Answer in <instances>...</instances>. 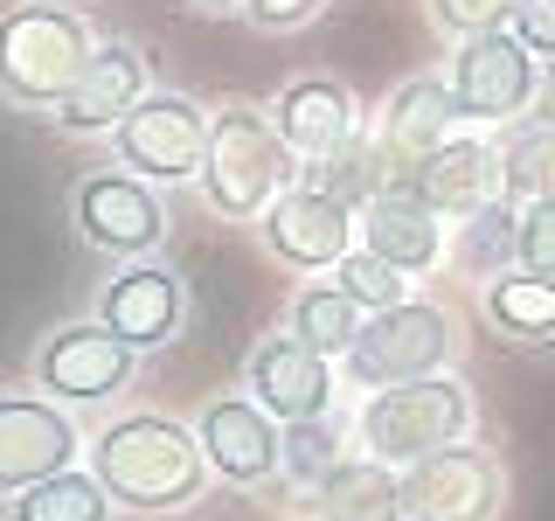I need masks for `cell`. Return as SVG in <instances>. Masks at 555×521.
I'll return each mask as SVG.
<instances>
[{
  "label": "cell",
  "mask_w": 555,
  "mask_h": 521,
  "mask_svg": "<svg viewBox=\"0 0 555 521\" xmlns=\"http://www.w3.org/2000/svg\"><path fill=\"white\" fill-rule=\"evenodd\" d=\"M83 466V431L69 404L42 390H0V500Z\"/></svg>",
  "instance_id": "8fae6325"
},
{
  "label": "cell",
  "mask_w": 555,
  "mask_h": 521,
  "mask_svg": "<svg viewBox=\"0 0 555 521\" xmlns=\"http://www.w3.org/2000/svg\"><path fill=\"white\" fill-rule=\"evenodd\" d=\"M514 223H520V208H514L507 195H500L493 208H479V216H465V223H459V243H451V265L473 271L479 285H486L493 271H507V265H514Z\"/></svg>",
  "instance_id": "484cf974"
},
{
  "label": "cell",
  "mask_w": 555,
  "mask_h": 521,
  "mask_svg": "<svg viewBox=\"0 0 555 521\" xmlns=\"http://www.w3.org/2000/svg\"><path fill=\"white\" fill-rule=\"evenodd\" d=\"M430 22H438L451 42H465V35H486V28H507L514 22V0H424Z\"/></svg>",
  "instance_id": "f546056e"
},
{
  "label": "cell",
  "mask_w": 555,
  "mask_h": 521,
  "mask_svg": "<svg viewBox=\"0 0 555 521\" xmlns=\"http://www.w3.org/2000/svg\"><path fill=\"white\" fill-rule=\"evenodd\" d=\"M83 466L104 480V494L132 514H173L208 486V459L195 424L160 410H126L83 445Z\"/></svg>",
  "instance_id": "6da1fadb"
},
{
  "label": "cell",
  "mask_w": 555,
  "mask_h": 521,
  "mask_svg": "<svg viewBox=\"0 0 555 521\" xmlns=\"http://www.w3.org/2000/svg\"><path fill=\"white\" fill-rule=\"evenodd\" d=\"M459 98H451V84L444 77H410V84H396L389 98H382V112H375V153H382V167H416L424 153H438L444 139H459Z\"/></svg>",
  "instance_id": "ffe728a7"
},
{
  "label": "cell",
  "mask_w": 555,
  "mask_h": 521,
  "mask_svg": "<svg viewBox=\"0 0 555 521\" xmlns=\"http://www.w3.org/2000/svg\"><path fill=\"white\" fill-rule=\"evenodd\" d=\"M257 237L285 271H334L347 251L361 243V202H347L340 188L326 181H292L264 216H257Z\"/></svg>",
  "instance_id": "30bf717a"
},
{
  "label": "cell",
  "mask_w": 555,
  "mask_h": 521,
  "mask_svg": "<svg viewBox=\"0 0 555 521\" xmlns=\"http://www.w3.org/2000/svg\"><path fill=\"white\" fill-rule=\"evenodd\" d=\"M208 126H216V112H208L202 98H188V91H160V84H153V91L126 112V126L112 132V161H118V167H132V174H146L153 188L202 181Z\"/></svg>",
  "instance_id": "52a82bcc"
},
{
  "label": "cell",
  "mask_w": 555,
  "mask_h": 521,
  "mask_svg": "<svg viewBox=\"0 0 555 521\" xmlns=\"http://www.w3.org/2000/svg\"><path fill=\"white\" fill-rule=\"evenodd\" d=\"M28 376H35L42 396H56L69 410L77 404H118V396L132 390V376H139V347H126L91 313V320L49 327V334L35 341V355H28Z\"/></svg>",
  "instance_id": "9c48e42d"
},
{
  "label": "cell",
  "mask_w": 555,
  "mask_h": 521,
  "mask_svg": "<svg viewBox=\"0 0 555 521\" xmlns=\"http://www.w3.org/2000/svg\"><path fill=\"white\" fill-rule=\"evenodd\" d=\"M396 521H410V514H396Z\"/></svg>",
  "instance_id": "836d02e7"
},
{
  "label": "cell",
  "mask_w": 555,
  "mask_h": 521,
  "mask_svg": "<svg viewBox=\"0 0 555 521\" xmlns=\"http://www.w3.org/2000/svg\"><path fill=\"white\" fill-rule=\"evenodd\" d=\"M188 8H202V14H243V0H188Z\"/></svg>",
  "instance_id": "d6a6232c"
},
{
  "label": "cell",
  "mask_w": 555,
  "mask_h": 521,
  "mask_svg": "<svg viewBox=\"0 0 555 521\" xmlns=\"http://www.w3.org/2000/svg\"><path fill=\"white\" fill-rule=\"evenodd\" d=\"M118 500L104 494V480L91 466H69V473L28 486V494L8 500V521H112Z\"/></svg>",
  "instance_id": "cb8c5ba5"
},
{
  "label": "cell",
  "mask_w": 555,
  "mask_h": 521,
  "mask_svg": "<svg viewBox=\"0 0 555 521\" xmlns=\"http://www.w3.org/2000/svg\"><path fill=\"white\" fill-rule=\"evenodd\" d=\"M98 56V28L63 0H14L0 14V104L14 112H63Z\"/></svg>",
  "instance_id": "7a4b0ae2"
},
{
  "label": "cell",
  "mask_w": 555,
  "mask_h": 521,
  "mask_svg": "<svg viewBox=\"0 0 555 521\" xmlns=\"http://www.w3.org/2000/svg\"><path fill=\"white\" fill-rule=\"evenodd\" d=\"M146 91H153V84H146V49L126 42V35H112V42H98L83 84L63 98L56 132H69V139H112Z\"/></svg>",
  "instance_id": "ac0fdd59"
},
{
  "label": "cell",
  "mask_w": 555,
  "mask_h": 521,
  "mask_svg": "<svg viewBox=\"0 0 555 521\" xmlns=\"http://www.w3.org/2000/svg\"><path fill=\"white\" fill-rule=\"evenodd\" d=\"M514 265L555 278V195L520 202V223H514Z\"/></svg>",
  "instance_id": "f1b7e54d"
},
{
  "label": "cell",
  "mask_w": 555,
  "mask_h": 521,
  "mask_svg": "<svg viewBox=\"0 0 555 521\" xmlns=\"http://www.w3.org/2000/svg\"><path fill=\"white\" fill-rule=\"evenodd\" d=\"M326 14V0H243V22L264 28V35H292V28H312Z\"/></svg>",
  "instance_id": "4dcf8cb0"
},
{
  "label": "cell",
  "mask_w": 555,
  "mask_h": 521,
  "mask_svg": "<svg viewBox=\"0 0 555 521\" xmlns=\"http://www.w3.org/2000/svg\"><path fill=\"white\" fill-rule=\"evenodd\" d=\"M451 355H459V320L438 300H416L410 292L403 306H382L361 320V334L340 355V369L354 390H396V382L444 376Z\"/></svg>",
  "instance_id": "5b68a950"
},
{
  "label": "cell",
  "mask_w": 555,
  "mask_h": 521,
  "mask_svg": "<svg viewBox=\"0 0 555 521\" xmlns=\"http://www.w3.org/2000/svg\"><path fill=\"white\" fill-rule=\"evenodd\" d=\"M69 230L83 251L104 265H132V257H160L167 243V195L132 167H91L69 188Z\"/></svg>",
  "instance_id": "8992f818"
},
{
  "label": "cell",
  "mask_w": 555,
  "mask_h": 521,
  "mask_svg": "<svg viewBox=\"0 0 555 521\" xmlns=\"http://www.w3.org/2000/svg\"><path fill=\"white\" fill-rule=\"evenodd\" d=\"M195 439H202V459L222 486H264L285 473V424L257 404L250 390L243 396H208L202 417H195Z\"/></svg>",
  "instance_id": "4fadbf2b"
},
{
  "label": "cell",
  "mask_w": 555,
  "mask_h": 521,
  "mask_svg": "<svg viewBox=\"0 0 555 521\" xmlns=\"http://www.w3.org/2000/svg\"><path fill=\"white\" fill-rule=\"evenodd\" d=\"M243 390L264 404L278 424H306V417H334V396H340V376H334V355H320L312 341L285 334H264L243 361Z\"/></svg>",
  "instance_id": "9a60e30c"
},
{
  "label": "cell",
  "mask_w": 555,
  "mask_h": 521,
  "mask_svg": "<svg viewBox=\"0 0 555 521\" xmlns=\"http://www.w3.org/2000/svg\"><path fill=\"white\" fill-rule=\"evenodd\" d=\"M479 313L514 347H555V278L542 271H520V265L493 271L479 285Z\"/></svg>",
  "instance_id": "44dd1931"
},
{
  "label": "cell",
  "mask_w": 555,
  "mask_h": 521,
  "mask_svg": "<svg viewBox=\"0 0 555 521\" xmlns=\"http://www.w3.org/2000/svg\"><path fill=\"white\" fill-rule=\"evenodd\" d=\"M507 28H514L542 63H555V0H514V22H507Z\"/></svg>",
  "instance_id": "1f68e13d"
},
{
  "label": "cell",
  "mask_w": 555,
  "mask_h": 521,
  "mask_svg": "<svg viewBox=\"0 0 555 521\" xmlns=\"http://www.w3.org/2000/svg\"><path fill=\"white\" fill-rule=\"evenodd\" d=\"M299 153L285 147L271 112L257 104H222L208 126V161H202V202L222 223H257L264 208L299 181Z\"/></svg>",
  "instance_id": "3957f363"
},
{
  "label": "cell",
  "mask_w": 555,
  "mask_h": 521,
  "mask_svg": "<svg viewBox=\"0 0 555 521\" xmlns=\"http://www.w3.org/2000/svg\"><path fill=\"white\" fill-rule=\"evenodd\" d=\"M334 285H340L361 313H382V306H403L416 278H410V271H396L389 257H375V251H361V243H354V251H347L340 265H334Z\"/></svg>",
  "instance_id": "83f0119b"
},
{
  "label": "cell",
  "mask_w": 555,
  "mask_h": 521,
  "mask_svg": "<svg viewBox=\"0 0 555 521\" xmlns=\"http://www.w3.org/2000/svg\"><path fill=\"white\" fill-rule=\"evenodd\" d=\"M98 320L112 327L126 347H167L181 341L188 327V278L167 265V257H132V265H112L98 292Z\"/></svg>",
  "instance_id": "5bb4252c"
},
{
  "label": "cell",
  "mask_w": 555,
  "mask_h": 521,
  "mask_svg": "<svg viewBox=\"0 0 555 521\" xmlns=\"http://www.w3.org/2000/svg\"><path fill=\"white\" fill-rule=\"evenodd\" d=\"M403 181H410L430 208H438L444 223H465V216H479V208H493L500 195H507L500 147H493V139H473V132L444 139L438 153H424V161H416Z\"/></svg>",
  "instance_id": "d6986e66"
},
{
  "label": "cell",
  "mask_w": 555,
  "mask_h": 521,
  "mask_svg": "<svg viewBox=\"0 0 555 521\" xmlns=\"http://www.w3.org/2000/svg\"><path fill=\"white\" fill-rule=\"evenodd\" d=\"M347 459V431L340 417H306V424H285V480L292 486H320L334 466Z\"/></svg>",
  "instance_id": "4316f807"
},
{
  "label": "cell",
  "mask_w": 555,
  "mask_h": 521,
  "mask_svg": "<svg viewBox=\"0 0 555 521\" xmlns=\"http://www.w3.org/2000/svg\"><path fill=\"white\" fill-rule=\"evenodd\" d=\"M271 118H278L285 147L299 153L306 167H326V161H340V153H354L361 139H369V112H361V98L347 91L340 77H326V69L292 77L285 91L271 98Z\"/></svg>",
  "instance_id": "2e32d148"
},
{
  "label": "cell",
  "mask_w": 555,
  "mask_h": 521,
  "mask_svg": "<svg viewBox=\"0 0 555 521\" xmlns=\"http://www.w3.org/2000/svg\"><path fill=\"white\" fill-rule=\"evenodd\" d=\"M542 56H534L528 42H520L514 28H486V35H465V42H451V98H459V112L473 118V126H514V118L534 112V98H542Z\"/></svg>",
  "instance_id": "ba28073f"
},
{
  "label": "cell",
  "mask_w": 555,
  "mask_h": 521,
  "mask_svg": "<svg viewBox=\"0 0 555 521\" xmlns=\"http://www.w3.org/2000/svg\"><path fill=\"white\" fill-rule=\"evenodd\" d=\"M473 390H465V376H424V382H396V390H369L354 410V445L369 452L382 466H416L430 459V452L444 445H465L473 439Z\"/></svg>",
  "instance_id": "277c9868"
},
{
  "label": "cell",
  "mask_w": 555,
  "mask_h": 521,
  "mask_svg": "<svg viewBox=\"0 0 555 521\" xmlns=\"http://www.w3.org/2000/svg\"><path fill=\"white\" fill-rule=\"evenodd\" d=\"M500 174H507V202L555 195V112H528L500 132Z\"/></svg>",
  "instance_id": "603a6c76"
},
{
  "label": "cell",
  "mask_w": 555,
  "mask_h": 521,
  "mask_svg": "<svg viewBox=\"0 0 555 521\" xmlns=\"http://www.w3.org/2000/svg\"><path fill=\"white\" fill-rule=\"evenodd\" d=\"M312 500H320V521H396L403 514V473L361 452L312 486Z\"/></svg>",
  "instance_id": "7402d4cb"
},
{
  "label": "cell",
  "mask_w": 555,
  "mask_h": 521,
  "mask_svg": "<svg viewBox=\"0 0 555 521\" xmlns=\"http://www.w3.org/2000/svg\"><path fill=\"white\" fill-rule=\"evenodd\" d=\"M361 320H369V313L347 300L334 278H320V285H299V292H292V306H285V327H292V334L312 341L320 355H334V361L347 355V347H354Z\"/></svg>",
  "instance_id": "d4e9b609"
},
{
  "label": "cell",
  "mask_w": 555,
  "mask_h": 521,
  "mask_svg": "<svg viewBox=\"0 0 555 521\" xmlns=\"http://www.w3.org/2000/svg\"><path fill=\"white\" fill-rule=\"evenodd\" d=\"M361 251H375V257H389L396 271L424 278L451 257V223L416 195L410 181H382L375 195L361 202Z\"/></svg>",
  "instance_id": "e0dca14e"
},
{
  "label": "cell",
  "mask_w": 555,
  "mask_h": 521,
  "mask_svg": "<svg viewBox=\"0 0 555 521\" xmlns=\"http://www.w3.org/2000/svg\"><path fill=\"white\" fill-rule=\"evenodd\" d=\"M507 473L486 445H444L403 466V514L410 521H500Z\"/></svg>",
  "instance_id": "7c38bea8"
}]
</instances>
